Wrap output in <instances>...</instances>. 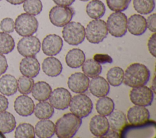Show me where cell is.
<instances>
[{
    "label": "cell",
    "instance_id": "obj_36",
    "mask_svg": "<svg viewBox=\"0 0 156 138\" xmlns=\"http://www.w3.org/2000/svg\"><path fill=\"white\" fill-rule=\"evenodd\" d=\"M23 7L27 13L34 16L40 14L43 9L41 0H26L23 2Z\"/></svg>",
    "mask_w": 156,
    "mask_h": 138
},
{
    "label": "cell",
    "instance_id": "obj_28",
    "mask_svg": "<svg viewBox=\"0 0 156 138\" xmlns=\"http://www.w3.org/2000/svg\"><path fill=\"white\" fill-rule=\"evenodd\" d=\"M34 112L35 116L38 119H48L53 116L54 109L50 103L41 101L35 106Z\"/></svg>",
    "mask_w": 156,
    "mask_h": 138
},
{
    "label": "cell",
    "instance_id": "obj_33",
    "mask_svg": "<svg viewBox=\"0 0 156 138\" xmlns=\"http://www.w3.org/2000/svg\"><path fill=\"white\" fill-rule=\"evenodd\" d=\"M134 9L141 15L151 13L155 8L154 0H133Z\"/></svg>",
    "mask_w": 156,
    "mask_h": 138
},
{
    "label": "cell",
    "instance_id": "obj_22",
    "mask_svg": "<svg viewBox=\"0 0 156 138\" xmlns=\"http://www.w3.org/2000/svg\"><path fill=\"white\" fill-rule=\"evenodd\" d=\"M35 133L40 138H49L55 133V124L50 120L41 119L35 126Z\"/></svg>",
    "mask_w": 156,
    "mask_h": 138
},
{
    "label": "cell",
    "instance_id": "obj_1",
    "mask_svg": "<svg viewBox=\"0 0 156 138\" xmlns=\"http://www.w3.org/2000/svg\"><path fill=\"white\" fill-rule=\"evenodd\" d=\"M150 71L143 64L135 63L130 64L124 72V83L131 88L145 85L149 80Z\"/></svg>",
    "mask_w": 156,
    "mask_h": 138
},
{
    "label": "cell",
    "instance_id": "obj_25",
    "mask_svg": "<svg viewBox=\"0 0 156 138\" xmlns=\"http://www.w3.org/2000/svg\"><path fill=\"white\" fill-rule=\"evenodd\" d=\"M85 60V55L83 50L74 48L69 50L66 55L65 61L71 68H79Z\"/></svg>",
    "mask_w": 156,
    "mask_h": 138
},
{
    "label": "cell",
    "instance_id": "obj_48",
    "mask_svg": "<svg viewBox=\"0 0 156 138\" xmlns=\"http://www.w3.org/2000/svg\"><path fill=\"white\" fill-rule=\"evenodd\" d=\"M5 136L4 135V134L1 132H0V138H5Z\"/></svg>",
    "mask_w": 156,
    "mask_h": 138
},
{
    "label": "cell",
    "instance_id": "obj_42",
    "mask_svg": "<svg viewBox=\"0 0 156 138\" xmlns=\"http://www.w3.org/2000/svg\"><path fill=\"white\" fill-rule=\"evenodd\" d=\"M8 68V64L5 57L0 53V76L4 74Z\"/></svg>",
    "mask_w": 156,
    "mask_h": 138
},
{
    "label": "cell",
    "instance_id": "obj_37",
    "mask_svg": "<svg viewBox=\"0 0 156 138\" xmlns=\"http://www.w3.org/2000/svg\"><path fill=\"white\" fill-rule=\"evenodd\" d=\"M131 0H106L108 7L113 12H122L126 10Z\"/></svg>",
    "mask_w": 156,
    "mask_h": 138
},
{
    "label": "cell",
    "instance_id": "obj_10",
    "mask_svg": "<svg viewBox=\"0 0 156 138\" xmlns=\"http://www.w3.org/2000/svg\"><path fill=\"white\" fill-rule=\"evenodd\" d=\"M41 43L35 36H26L22 38L17 44V50L23 57H34L40 50Z\"/></svg>",
    "mask_w": 156,
    "mask_h": 138
},
{
    "label": "cell",
    "instance_id": "obj_44",
    "mask_svg": "<svg viewBox=\"0 0 156 138\" xmlns=\"http://www.w3.org/2000/svg\"><path fill=\"white\" fill-rule=\"evenodd\" d=\"M52 1L57 5H62V6H70L75 1V0H52Z\"/></svg>",
    "mask_w": 156,
    "mask_h": 138
},
{
    "label": "cell",
    "instance_id": "obj_43",
    "mask_svg": "<svg viewBox=\"0 0 156 138\" xmlns=\"http://www.w3.org/2000/svg\"><path fill=\"white\" fill-rule=\"evenodd\" d=\"M9 106V101L4 95L0 94V112L5 111Z\"/></svg>",
    "mask_w": 156,
    "mask_h": 138
},
{
    "label": "cell",
    "instance_id": "obj_3",
    "mask_svg": "<svg viewBox=\"0 0 156 138\" xmlns=\"http://www.w3.org/2000/svg\"><path fill=\"white\" fill-rule=\"evenodd\" d=\"M85 31L87 40L92 44L101 43L108 35L106 22L100 19L91 21L87 24Z\"/></svg>",
    "mask_w": 156,
    "mask_h": 138
},
{
    "label": "cell",
    "instance_id": "obj_12",
    "mask_svg": "<svg viewBox=\"0 0 156 138\" xmlns=\"http://www.w3.org/2000/svg\"><path fill=\"white\" fill-rule=\"evenodd\" d=\"M63 47L62 38L56 34H49L45 36L41 43L43 53L48 56L57 55Z\"/></svg>",
    "mask_w": 156,
    "mask_h": 138
},
{
    "label": "cell",
    "instance_id": "obj_39",
    "mask_svg": "<svg viewBox=\"0 0 156 138\" xmlns=\"http://www.w3.org/2000/svg\"><path fill=\"white\" fill-rule=\"evenodd\" d=\"M93 60L99 64L105 63H112L113 62V59L112 57L107 54H95L93 57Z\"/></svg>",
    "mask_w": 156,
    "mask_h": 138
},
{
    "label": "cell",
    "instance_id": "obj_18",
    "mask_svg": "<svg viewBox=\"0 0 156 138\" xmlns=\"http://www.w3.org/2000/svg\"><path fill=\"white\" fill-rule=\"evenodd\" d=\"M88 88L93 95L99 98L107 95L110 91V86L107 81L99 75L92 78L89 82Z\"/></svg>",
    "mask_w": 156,
    "mask_h": 138
},
{
    "label": "cell",
    "instance_id": "obj_23",
    "mask_svg": "<svg viewBox=\"0 0 156 138\" xmlns=\"http://www.w3.org/2000/svg\"><path fill=\"white\" fill-rule=\"evenodd\" d=\"M51 92L52 88L51 86L44 81H37L34 83L31 91L34 98L40 102L48 100Z\"/></svg>",
    "mask_w": 156,
    "mask_h": 138
},
{
    "label": "cell",
    "instance_id": "obj_45",
    "mask_svg": "<svg viewBox=\"0 0 156 138\" xmlns=\"http://www.w3.org/2000/svg\"><path fill=\"white\" fill-rule=\"evenodd\" d=\"M119 133L113 129H108L107 133L103 136V137H108V138H114V137H119Z\"/></svg>",
    "mask_w": 156,
    "mask_h": 138
},
{
    "label": "cell",
    "instance_id": "obj_21",
    "mask_svg": "<svg viewBox=\"0 0 156 138\" xmlns=\"http://www.w3.org/2000/svg\"><path fill=\"white\" fill-rule=\"evenodd\" d=\"M18 89V82L16 78L10 75L5 74L0 78V92L6 96L15 94Z\"/></svg>",
    "mask_w": 156,
    "mask_h": 138
},
{
    "label": "cell",
    "instance_id": "obj_32",
    "mask_svg": "<svg viewBox=\"0 0 156 138\" xmlns=\"http://www.w3.org/2000/svg\"><path fill=\"white\" fill-rule=\"evenodd\" d=\"M15 45L14 39L10 35L0 32V53L7 54L12 52Z\"/></svg>",
    "mask_w": 156,
    "mask_h": 138
},
{
    "label": "cell",
    "instance_id": "obj_50",
    "mask_svg": "<svg viewBox=\"0 0 156 138\" xmlns=\"http://www.w3.org/2000/svg\"><path fill=\"white\" fill-rule=\"evenodd\" d=\"M1 1V0H0V1Z\"/></svg>",
    "mask_w": 156,
    "mask_h": 138
},
{
    "label": "cell",
    "instance_id": "obj_16",
    "mask_svg": "<svg viewBox=\"0 0 156 138\" xmlns=\"http://www.w3.org/2000/svg\"><path fill=\"white\" fill-rule=\"evenodd\" d=\"M34 102L32 99L26 95L18 96L14 101V109L16 112L23 117H27L32 115L34 110Z\"/></svg>",
    "mask_w": 156,
    "mask_h": 138
},
{
    "label": "cell",
    "instance_id": "obj_46",
    "mask_svg": "<svg viewBox=\"0 0 156 138\" xmlns=\"http://www.w3.org/2000/svg\"><path fill=\"white\" fill-rule=\"evenodd\" d=\"M6 1L12 5H20L23 3L26 0H6Z\"/></svg>",
    "mask_w": 156,
    "mask_h": 138
},
{
    "label": "cell",
    "instance_id": "obj_40",
    "mask_svg": "<svg viewBox=\"0 0 156 138\" xmlns=\"http://www.w3.org/2000/svg\"><path fill=\"white\" fill-rule=\"evenodd\" d=\"M155 20H156V14L152 13L146 19V25L147 28L151 31L152 32H155L156 31V24H155Z\"/></svg>",
    "mask_w": 156,
    "mask_h": 138
},
{
    "label": "cell",
    "instance_id": "obj_7",
    "mask_svg": "<svg viewBox=\"0 0 156 138\" xmlns=\"http://www.w3.org/2000/svg\"><path fill=\"white\" fill-rule=\"evenodd\" d=\"M38 27V22L37 18L27 13L18 15L15 21V29L22 36L32 35L37 31Z\"/></svg>",
    "mask_w": 156,
    "mask_h": 138
},
{
    "label": "cell",
    "instance_id": "obj_30",
    "mask_svg": "<svg viewBox=\"0 0 156 138\" xmlns=\"http://www.w3.org/2000/svg\"><path fill=\"white\" fill-rule=\"evenodd\" d=\"M124 71L119 66L110 68L107 73V81L112 86H120L123 82Z\"/></svg>",
    "mask_w": 156,
    "mask_h": 138
},
{
    "label": "cell",
    "instance_id": "obj_14",
    "mask_svg": "<svg viewBox=\"0 0 156 138\" xmlns=\"http://www.w3.org/2000/svg\"><path fill=\"white\" fill-rule=\"evenodd\" d=\"M88 77L82 72H76L68 78L67 85L69 89L74 93L81 94L85 92L89 86Z\"/></svg>",
    "mask_w": 156,
    "mask_h": 138
},
{
    "label": "cell",
    "instance_id": "obj_17",
    "mask_svg": "<svg viewBox=\"0 0 156 138\" xmlns=\"http://www.w3.org/2000/svg\"><path fill=\"white\" fill-rule=\"evenodd\" d=\"M20 71L24 76L35 78L40 71V63L35 56L25 57L20 63Z\"/></svg>",
    "mask_w": 156,
    "mask_h": 138
},
{
    "label": "cell",
    "instance_id": "obj_34",
    "mask_svg": "<svg viewBox=\"0 0 156 138\" xmlns=\"http://www.w3.org/2000/svg\"><path fill=\"white\" fill-rule=\"evenodd\" d=\"M34 127L28 123H21L15 129V137L16 138H35Z\"/></svg>",
    "mask_w": 156,
    "mask_h": 138
},
{
    "label": "cell",
    "instance_id": "obj_2",
    "mask_svg": "<svg viewBox=\"0 0 156 138\" xmlns=\"http://www.w3.org/2000/svg\"><path fill=\"white\" fill-rule=\"evenodd\" d=\"M82 119L73 113H66L55 124V133L59 138H71L79 130Z\"/></svg>",
    "mask_w": 156,
    "mask_h": 138
},
{
    "label": "cell",
    "instance_id": "obj_8",
    "mask_svg": "<svg viewBox=\"0 0 156 138\" xmlns=\"http://www.w3.org/2000/svg\"><path fill=\"white\" fill-rule=\"evenodd\" d=\"M74 15L73 8L69 6L55 5L50 10L49 18L54 26L62 27L71 21Z\"/></svg>",
    "mask_w": 156,
    "mask_h": 138
},
{
    "label": "cell",
    "instance_id": "obj_41",
    "mask_svg": "<svg viewBox=\"0 0 156 138\" xmlns=\"http://www.w3.org/2000/svg\"><path fill=\"white\" fill-rule=\"evenodd\" d=\"M156 33L154 32L149 38L147 42V47L150 53L155 57V43H156Z\"/></svg>",
    "mask_w": 156,
    "mask_h": 138
},
{
    "label": "cell",
    "instance_id": "obj_4",
    "mask_svg": "<svg viewBox=\"0 0 156 138\" xmlns=\"http://www.w3.org/2000/svg\"><path fill=\"white\" fill-rule=\"evenodd\" d=\"M62 36L65 41L69 45L77 46L80 44L85 38V27L80 22L70 21L63 26Z\"/></svg>",
    "mask_w": 156,
    "mask_h": 138
},
{
    "label": "cell",
    "instance_id": "obj_29",
    "mask_svg": "<svg viewBox=\"0 0 156 138\" xmlns=\"http://www.w3.org/2000/svg\"><path fill=\"white\" fill-rule=\"evenodd\" d=\"M115 104L113 100L108 97H100L96 103V109L98 113L104 116H109L114 110Z\"/></svg>",
    "mask_w": 156,
    "mask_h": 138
},
{
    "label": "cell",
    "instance_id": "obj_20",
    "mask_svg": "<svg viewBox=\"0 0 156 138\" xmlns=\"http://www.w3.org/2000/svg\"><path fill=\"white\" fill-rule=\"evenodd\" d=\"M41 67L44 73L51 77L59 75L63 69V66L60 60L52 56L44 59Z\"/></svg>",
    "mask_w": 156,
    "mask_h": 138
},
{
    "label": "cell",
    "instance_id": "obj_6",
    "mask_svg": "<svg viewBox=\"0 0 156 138\" xmlns=\"http://www.w3.org/2000/svg\"><path fill=\"white\" fill-rule=\"evenodd\" d=\"M127 16L121 12L111 13L107 18L106 25L110 34L116 38H120L126 35L127 30Z\"/></svg>",
    "mask_w": 156,
    "mask_h": 138
},
{
    "label": "cell",
    "instance_id": "obj_19",
    "mask_svg": "<svg viewBox=\"0 0 156 138\" xmlns=\"http://www.w3.org/2000/svg\"><path fill=\"white\" fill-rule=\"evenodd\" d=\"M127 27L129 32L135 36L143 35L147 29L146 18L139 14H133L127 19Z\"/></svg>",
    "mask_w": 156,
    "mask_h": 138
},
{
    "label": "cell",
    "instance_id": "obj_47",
    "mask_svg": "<svg viewBox=\"0 0 156 138\" xmlns=\"http://www.w3.org/2000/svg\"><path fill=\"white\" fill-rule=\"evenodd\" d=\"M155 77H154V79H153V81H152V90L153 91V92L155 93Z\"/></svg>",
    "mask_w": 156,
    "mask_h": 138
},
{
    "label": "cell",
    "instance_id": "obj_38",
    "mask_svg": "<svg viewBox=\"0 0 156 138\" xmlns=\"http://www.w3.org/2000/svg\"><path fill=\"white\" fill-rule=\"evenodd\" d=\"M0 27L4 32L12 33L15 30V22L10 18H5L1 20Z\"/></svg>",
    "mask_w": 156,
    "mask_h": 138
},
{
    "label": "cell",
    "instance_id": "obj_49",
    "mask_svg": "<svg viewBox=\"0 0 156 138\" xmlns=\"http://www.w3.org/2000/svg\"><path fill=\"white\" fill-rule=\"evenodd\" d=\"M80 1H88L89 0H80Z\"/></svg>",
    "mask_w": 156,
    "mask_h": 138
},
{
    "label": "cell",
    "instance_id": "obj_27",
    "mask_svg": "<svg viewBox=\"0 0 156 138\" xmlns=\"http://www.w3.org/2000/svg\"><path fill=\"white\" fill-rule=\"evenodd\" d=\"M16 125V120L12 114L7 111L0 112V132L9 133L15 129Z\"/></svg>",
    "mask_w": 156,
    "mask_h": 138
},
{
    "label": "cell",
    "instance_id": "obj_13",
    "mask_svg": "<svg viewBox=\"0 0 156 138\" xmlns=\"http://www.w3.org/2000/svg\"><path fill=\"white\" fill-rule=\"evenodd\" d=\"M150 117L149 110L145 106L135 105L130 107L127 113V120L134 126L142 125L146 123Z\"/></svg>",
    "mask_w": 156,
    "mask_h": 138
},
{
    "label": "cell",
    "instance_id": "obj_5",
    "mask_svg": "<svg viewBox=\"0 0 156 138\" xmlns=\"http://www.w3.org/2000/svg\"><path fill=\"white\" fill-rule=\"evenodd\" d=\"M69 106L71 113L80 119L87 117L91 112L93 108L90 98L83 93L71 97Z\"/></svg>",
    "mask_w": 156,
    "mask_h": 138
},
{
    "label": "cell",
    "instance_id": "obj_11",
    "mask_svg": "<svg viewBox=\"0 0 156 138\" xmlns=\"http://www.w3.org/2000/svg\"><path fill=\"white\" fill-rule=\"evenodd\" d=\"M71 97V94L68 89L64 88H57L51 92L49 100L54 108L64 110L68 108Z\"/></svg>",
    "mask_w": 156,
    "mask_h": 138
},
{
    "label": "cell",
    "instance_id": "obj_26",
    "mask_svg": "<svg viewBox=\"0 0 156 138\" xmlns=\"http://www.w3.org/2000/svg\"><path fill=\"white\" fill-rule=\"evenodd\" d=\"M86 12L90 18L99 19L105 14V6L100 0H92L87 5Z\"/></svg>",
    "mask_w": 156,
    "mask_h": 138
},
{
    "label": "cell",
    "instance_id": "obj_24",
    "mask_svg": "<svg viewBox=\"0 0 156 138\" xmlns=\"http://www.w3.org/2000/svg\"><path fill=\"white\" fill-rule=\"evenodd\" d=\"M108 116V122L109 127L117 132H121L127 125L126 115L119 110L113 111Z\"/></svg>",
    "mask_w": 156,
    "mask_h": 138
},
{
    "label": "cell",
    "instance_id": "obj_15",
    "mask_svg": "<svg viewBox=\"0 0 156 138\" xmlns=\"http://www.w3.org/2000/svg\"><path fill=\"white\" fill-rule=\"evenodd\" d=\"M89 128L94 136L103 137L110 128L107 118L101 114L94 116L90 121Z\"/></svg>",
    "mask_w": 156,
    "mask_h": 138
},
{
    "label": "cell",
    "instance_id": "obj_31",
    "mask_svg": "<svg viewBox=\"0 0 156 138\" xmlns=\"http://www.w3.org/2000/svg\"><path fill=\"white\" fill-rule=\"evenodd\" d=\"M102 66L93 59H88L82 65V70L88 77L94 78L99 75L102 72Z\"/></svg>",
    "mask_w": 156,
    "mask_h": 138
},
{
    "label": "cell",
    "instance_id": "obj_35",
    "mask_svg": "<svg viewBox=\"0 0 156 138\" xmlns=\"http://www.w3.org/2000/svg\"><path fill=\"white\" fill-rule=\"evenodd\" d=\"M17 82L18 90L21 94L27 95L31 92L34 85V80L32 78L23 75L18 78Z\"/></svg>",
    "mask_w": 156,
    "mask_h": 138
},
{
    "label": "cell",
    "instance_id": "obj_9",
    "mask_svg": "<svg viewBox=\"0 0 156 138\" xmlns=\"http://www.w3.org/2000/svg\"><path fill=\"white\" fill-rule=\"evenodd\" d=\"M129 98L135 105L146 107L152 103L154 92L151 88L143 85L133 88L130 91Z\"/></svg>",
    "mask_w": 156,
    "mask_h": 138
}]
</instances>
